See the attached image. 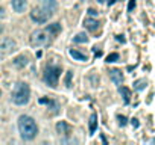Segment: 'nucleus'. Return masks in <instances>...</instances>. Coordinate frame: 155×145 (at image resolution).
Returning <instances> with one entry per match:
<instances>
[{"label":"nucleus","instance_id":"obj_4","mask_svg":"<svg viewBox=\"0 0 155 145\" xmlns=\"http://www.w3.org/2000/svg\"><path fill=\"white\" fill-rule=\"evenodd\" d=\"M31 44H32L34 47L49 45V44H50L49 32H46V30H35V32L31 35Z\"/></svg>","mask_w":155,"mask_h":145},{"label":"nucleus","instance_id":"obj_5","mask_svg":"<svg viewBox=\"0 0 155 145\" xmlns=\"http://www.w3.org/2000/svg\"><path fill=\"white\" fill-rule=\"evenodd\" d=\"M40 9L44 11L49 17H52L58 11V2L56 0H40Z\"/></svg>","mask_w":155,"mask_h":145},{"label":"nucleus","instance_id":"obj_6","mask_svg":"<svg viewBox=\"0 0 155 145\" xmlns=\"http://www.w3.org/2000/svg\"><path fill=\"white\" fill-rule=\"evenodd\" d=\"M31 18H32L37 24H44V23L49 20V15L44 12V11H41L40 8H35V9H32V12H31Z\"/></svg>","mask_w":155,"mask_h":145},{"label":"nucleus","instance_id":"obj_32","mask_svg":"<svg viewBox=\"0 0 155 145\" xmlns=\"http://www.w3.org/2000/svg\"><path fill=\"white\" fill-rule=\"evenodd\" d=\"M0 95H2V91H0Z\"/></svg>","mask_w":155,"mask_h":145},{"label":"nucleus","instance_id":"obj_28","mask_svg":"<svg viewBox=\"0 0 155 145\" xmlns=\"http://www.w3.org/2000/svg\"><path fill=\"white\" fill-rule=\"evenodd\" d=\"M3 15H5V11H3V8H2V6H0V18H2Z\"/></svg>","mask_w":155,"mask_h":145},{"label":"nucleus","instance_id":"obj_29","mask_svg":"<svg viewBox=\"0 0 155 145\" xmlns=\"http://www.w3.org/2000/svg\"><path fill=\"white\" fill-rule=\"evenodd\" d=\"M106 3H108L109 6H111V5H114V3H116V0H108V2H106Z\"/></svg>","mask_w":155,"mask_h":145},{"label":"nucleus","instance_id":"obj_30","mask_svg":"<svg viewBox=\"0 0 155 145\" xmlns=\"http://www.w3.org/2000/svg\"><path fill=\"white\" fill-rule=\"evenodd\" d=\"M3 32V26H2V24H0V33H2Z\"/></svg>","mask_w":155,"mask_h":145},{"label":"nucleus","instance_id":"obj_3","mask_svg":"<svg viewBox=\"0 0 155 145\" xmlns=\"http://www.w3.org/2000/svg\"><path fill=\"white\" fill-rule=\"evenodd\" d=\"M59 74H61V68L56 67V65H52V67H47L46 72H44V82H46L49 86L55 88L58 85V79H59Z\"/></svg>","mask_w":155,"mask_h":145},{"label":"nucleus","instance_id":"obj_2","mask_svg":"<svg viewBox=\"0 0 155 145\" xmlns=\"http://www.w3.org/2000/svg\"><path fill=\"white\" fill-rule=\"evenodd\" d=\"M29 97H31V89L28 83L20 82L15 85L14 91H12V103L17 106H25L29 101Z\"/></svg>","mask_w":155,"mask_h":145},{"label":"nucleus","instance_id":"obj_8","mask_svg":"<svg viewBox=\"0 0 155 145\" xmlns=\"http://www.w3.org/2000/svg\"><path fill=\"white\" fill-rule=\"evenodd\" d=\"M109 79L113 80V83H116V85H122V82H123V74H122V71H119V70H111L109 71Z\"/></svg>","mask_w":155,"mask_h":145},{"label":"nucleus","instance_id":"obj_7","mask_svg":"<svg viewBox=\"0 0 155 145\" xmlns=\"http://www.w3.org/2000/svg\"><path fill=\"white\" fill-rule=\"evenodd\" d=\"M15 41L14 39H11V38H5V39H2L0 41V48L2 50H5L6 53H9V52H12V50H15Z\"/></svg>","mask_w":155,"mask_h":145},{"label":"nucleus","instance_id":"obj_24","mask_svg":"<svg viewBox=\"0 0 155 145\" xmlns=\"http://www.w3.org/2000/svg\"><path fill=\"white\" fill-rule=\"evenodd\" d=\"M87 12H88V15H90V17H97V11H94L93 8H90Z\"/></svg>","mask_w":155,"mask_h":145},{"label":"nucleus","instance_id":"obj_23","mask_svg":"<svg viewBox=\"0 0 155 145\" xmlns=\"http://www.w3.org/2000/svg\"><path fill=\"white\" fill-rule=\"evenodd\" d=\"M136 8V0H129V5H128V11L131 12L132 9Z\"/></svg>","mask_w":155,"mask_h":145},{"label":"nucleus","instance_id":"obj_18","mask_svg":"<svg viewBox=\"0 0 155 145\" xmlns=\"http://www.w3.org/2000/svg\"><path fill=\"white\" fill-rule=\"evenodd\" d=\"M146 88V80H137L136 83H134V89H137V91H142V89H145Z\"/></svg>","mask_w":155,"mask_h":145},{"label":"nucleus","instance_id":"obj_12","mask_svg":"<svg viewBox=\"0 0 155 145\" xmlns=\"http://www.w3.org/2000/svg\"><path fill=\"white\" fill-rule=\"evenodd\" d=\"M56 130H58L59 135H69V133H70V127H69V124L64 123V121H61V123L56 124Z\"/></svg>","mask_w":155,"mask_h":145},{"label":"nucleus","instance_id":"obj_31","mask_svg":"<svg viewBox=\"0 0 155 145\" xmlns=\"http://www.w3.org/2000/svg\"><path fill=\"white\" fill-rule=\"evenodd\" d=\"M99 3H103V2H108V0H97Z\"/></svg>","mask_w":155,"mask_h":145},{"label":"nucleus","instance_id":"obj_9","mask_svg":"<svg viewBox=\"0 0 155 145\" xmlns=\"http://www.w3.org/2000/svg\"><path fill=\"white\" fill-rule=\"evenodd\" d=\"M11 6L15 12H23L26 9V0H12L11 2Z\"/></svg>","mask_w":155,"mask_h":145},{"label":"nucleus","instance_id":"obj_19","mask_svg":"<svg viewBox=\"0 0 155 145\" xmlns=\"http://www.w3.org/2000/svg\"><path fill=\"white\" fill-rule=\"evenodd\" d=\"M116 61H119V53H111V55L106 56V62H108V64L116 62Z\"/></svg>","mask_w":155,"mask_h":145},{"label":"nucleus","instance_id":"obj_16","mask_svg":"<svg viewBox=\"0 0 155 145\" xmlns=\"http://www.w3.org/2000/svg\"><path fill=\"white\" fill-rule=\"evenodd\" d=\"M96 129H97V115L93 113L90 116V135H93L96 132Z\"/></svg>","mask_w":155,"mask_h":145},{"label":"nucleus","instance_id":"obj_17","mask_svg":"<svg viewBox=\"0 0 155 145\" xmlns=\"http://www.w3.org/2000/svg\"><path fill=\"white\" fill-rule=\"evenodd\" d=\"M73 41L78 42V44H81V42H87V41H88V36H87L85 33H78V35L73 38Z\"/></svg>","mask_w":155,"mask_h":145},{"label":"nucleus","instance_id":"obj_15","mask_svg":"<svg viewBox=\"0 0 155 145\" xmlns=\"http://www.w3.org/2000/svg\"><path fill=\"white\" fill-rule=\"evenodd\" d=\"M46 32L52 33V35H58L61 32V24L59 23H53V24H49V26L46 27Z\"/></svg>","mask_w":155,"mask_h":145},{"label":"nucleus","instance_id":"obj_26","mask_svg":"<svg viewBox=\"0 0 155 145\" xmlns=\"http://www.w3.org/2000/svg\"><path fill=\"white\" fill-rule=\"evenodd\" d=\"M49 101H50L49 98H40V103H41V104H49Z\"/></svg>","mask_w":155,"mask_h":145},{"label":"nucleus","instance_id":"obj_27","mask_svg":"<svg viewBox=\"0 0 155 145\" xmlns=\"http://www.w3.org/2000/svg\"><path fill=\"white\" fill-rule=\"evenodd\" d=\"M117 41H119V42H125V38H123L122 35H119V36H117Z\"/></svg>","mask_w":155,"mask_h":145},{"label":"nucleus","instance_id":"obj_21","mask_svg":"<svg viewBox=\"0 0 155 145\" xmlns=\"http://www.w3.org/2000/svg\"><path fill=\"white\" fill-rule=\"evenodd\" d=\"M126 123H128V119H126V116H123V115H119V124L123 127V126H126Z\"/></svg>","mask_w":155,"mask_h":145},{"label":"nucleus","instance_id":"obj_13","mask_svg":"<svg viewBox=\"0 0 155 145\" xmlns=\"http://www.w3.org/2000/svg\"><path fill=\"white\" fill-rule=\"evenodd\" d=\"M119 92H120V95L123 97L125 104H128V103L131 101V91H129L126 86H120V88H119Z\"/></svg>","mask_w":155,"mask_h":145},{"label":"nucleus","instance_id":"obj_1","mask_svg":"<svg viewBox=\"0 0 155 145\" xmlns=\"http://www.w3.org/2000/svg\"><path fill=\"white\" fill-rule=\"evenodd\" d=\"M18 130H20V136L25 141H32L38 133L37 123L34 121V118L28 115H21L18 118Z\"/></svg>","mask_w":155,"mask_h":145},{"label":"nucleus","instance_id":"obj_22","mask_svg":"<svg viewBox=\"0 0 155 145\" xmlns=\"http://www.w3.org/2000/svg\"><path fill=\"white\" fill-rule=\"evenodd\" d=\"M131 126L134 127V129H139V126H140L139 119H137V118H132V119H131Z\"/></svg>","mask_w":155,"mask_h":145},{"label":"nucleus","instance_id":"obj_25","mask_svg":"<svg viewBox=\"0 0 155 145\" xmlns=\"http://www.w3.org/2000/svg\"><path fill=\"white\" fill-rule=\"evenodd\" d=\"M93 52H94V56H96V58H100V56H102V52L97 50V48H93Z\"/></svg>","mask_w":155,"mask_h":145},{"label":"nucleus","instance_id":"obj_10","mask_svg":"<svg viewBox=\"0 0 155 145\" xmlns=\"http://www.w3.org/2000/svg\"><path fill=\"white\" fill-rule=\"evenodd\" d=\"M69 53H70V56H72V58H73L75 61H81V62H85V61H88L87 55L81 53L79 50H75V48H72V50H70Z\"/></svg>","mask_w":155,"mask_h":145},{"label":"nucleus","instance_id":"obj_20","mask_svg":"<svg viewBox=\"0 0 155 145\" xmlns=\"http://www.w3.org/2000/svg\"><path fill=\"white\" fill-rule=\"evenodd\" d=\"M72 76H73V72L72 71H67V74H65V86H70L72 85Z\"/></svg>","mask_w":155,"mask_h":145},{"label":"nucleus","instance_id":"obj_11","mask_svg":"<svg viewBox=\"0 0 155 145\" xmlns=\"http://www.w3.org/2000/svg\"><path fill=\"white\" fill-rule=\"evenodd\" d=\"M84 26H85L88 30H96V29L99 27V23H97L96 20H93V18H85V20H84Z\"/></svg>","mask_w":155,"mask_h":145},{"label":"nucleus","instance_id":"obj_14","mask_svg":"<svg viewBox=\"0 0 155 145\" xmlns=\"http://www.w3.org/2000/svg\"><path fill=\"white\" fill-rule=\"evenodd\" d=\"M14 65H15L17 68H23V67H26V65H28V58H26L25 55L17 56V58L14 59Z\"/></svg>","mask_w":155,"mask_h":145},{"label":"nucleus","instance_id":"obj_33","mask_svg":"<svg viewBox=\"0 0 155 145\" xmlns=\"http://www.w3.org/2000/svg\"><path fill=\"white\" fill-rule=\"evenodd\" d=\"M0 58H2V55H0Z\"/></svg>","mask_w":155,"mask_h":145}]
</instances>
